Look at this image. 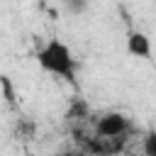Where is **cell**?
<instances>
[{
  "instance_id": "1",
  "label": "cell",
  "mask_w": 156,
  "mask_h": 156,
  "mask_svg": "<svg viewBox=\"0 0 156 156\" xmlns=\"http://www.w3.org/2000/svg\"><path fill=\"white\" fill-rule=\"evenodd\" d=\"M37 61H39V66H41L46 73L58 76V78H63V80H68V83L76 80V66H78V63H76L71 49H68L61 39H49V41L39 49Z\"/></svg>"
},
{
  "instance_id": "2",
  "label": "cell",
  "mask_w": 156,
  "mask_h": 156,
  "mask_svg": "<svg viewBox=\"0 0 156 156\" xmlns=\"http://www.w3.org/2000/svg\"><path fill=\"white\" fill-rule=\"evenodd\" d=\"M129 129V119L122 112H107L95 122V132L100 139H117Z\"/></svg>"
},
{
  "instance_id": "3",
  "label": "cell",
  "mask_w": 156,
  "mask_h": 156,
  "mask_svg": "<svg viewBox=\"0 0 156 156\" xmlns=\"http://www.w3.org/2000/svg\"><path fill=\"white\" fill-rule=\"evenodd\" d=\"M127 51L136 58H149L151 56V39L144 32H132L127 37Z\"/></svg>"
},
{
  "instance_id": "4",
  "label": "cell",
  "mask_w": 156,
  "mask_h": 156,
  "mask_svg": "<svg viewBox=\"0 0 156 156\" xmlns=\"http://www.w3.org/2000/svg\"><path fill=\"white\" fill-rule=\"evenodd\" d=\"M88 0H66V7H68V12L71 15H83L85 10H88Z\"/></svg>"
},
{
  "instance_id": "5",
  "label": "cell",
  "mask_w": 156,
  "mask_h": 156,
  "mask_svg": "<svg viewBox=\"0 0 156 156\" xmlns=\"http://www.w3.org/2000/svg\"><path fill=\"white\" fill-rule=\"evenodd\" d=\"M141 151H144L146 156H156V134H154V132L144 136V141H141Z\"/></svg>"
},
{
  "instance_id": "6",
  "label": "cell",
  "mask_w": 156,
  "mask_h": 156,
  "mask_svg": "<svg viewBox=\"0 0 156 156\" xmlns=\"http://www.w3.org/2000/svg\"><path fill=\"white\" fill-rule=\"evenodd\" d=\"M124 156H146V154H144V151H139V154H136V151H127Z\"/></svg>"
},
{
  "instance_id": "7",
  "label": "cell",
  "mask_w": 156,
  "mask_h": 156,
  "mask_svg": "<svg viewBox=\"0 0 156 156\" xmlns=\"http://www.w3.org/2000/svg\"><path fill=\"white\" fill-rule=\"evenodd\" d=\"M24 156H32V154H24Z\"/></svg>"
},
{
  "instance_id": "8",
  "label": "cell",
  "mask_w": 156,
  "mask_h": 156,
  "mask_svg": "<svg viewBox=\"0 0 156 156\" xmlns=\"http://www.w3.org/2000/svg\"><path fill=\"white\" fill-rule=\"evenodd\" d=\"M154 134H156V129H154Z\"/></svg>"
}]
</instances>
